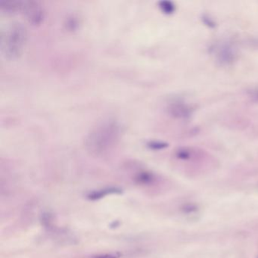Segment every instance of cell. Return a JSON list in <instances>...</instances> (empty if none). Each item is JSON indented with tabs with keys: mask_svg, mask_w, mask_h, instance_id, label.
<instances>
[{
	"mask_svg": "<svg viewBox=\"0 0 258 258\" xmlns=\"http://www.w3.org/2000/svg\"><path fill=\"white\" fill-rule=\"evenodd\" d=\"M148 146H149L150 149H156L157 150V149H164V148L167 147V144L164 143H161V142L154 141L150 142V143L148 144Z\"/></svg>",
	"mask_w": 258,
	"mask_h": 258,
	"instance_id": "9c48e42d",
	"label": "cell"
},
{
	"mask_svg": "<svg viewBox=\"0 0 258 258\" xmlns=\"http://www.w3.org/2000/svg\"><path fill=\"white\" fill-rule=\"evenodd\" d=\"M30 23L39 25L44 19V10L39 3L35 1L22 2V10Z\"/></svg>",
	"mask_w": 258,
	"mask_h": 258,
	"instance_id": "277c9868",
	"label": "cell"
},
{
	"mask_svg": "<svg viewBox=\"0 0 258 258\" xmlns=\"http://www.w3.org/2000/svg\"><path fill=\"white\" fill-rule=\"evenodd\" d=\"M255 43H256V44L258 46V40H256V41L255 42Z\"/></svg>",
	"mask_w": 258,
	"mask_h": 258,
	"instance_id": "4fadbf2b",
	"label": "cell"
},
{
	"mask_svg": "<svg viewBox=\"0 0 258 258\" xmlns=\"http://www.w3.org/2000/svg\"><path fill=\"white\" fill-rule=\"evenodd\" d=\"M202 22H204L205 25L208 27V28H215L216 23L213 19L209 17L208 16H202Z\"/></svg>",
	"mask_w": 258,
	"mask_h": 258,
	"instance_id": "30bf717a",
	"label": "cell"
},
{
	"mask_svg": "<svg viewBox=\"0 0 258 258\" xmlns=\"http://www.w3.org/2000/svg\"><path fill=\"white\" fill-rule=\"evenodd\" d=\"M250 96L253 100L258 102V87L252 90L251 93H250Z\"/></svg>",
	"mask_w": 258,
	"mask_h": 258,
	"instance_id": "7c38bea8",
	"label": "cell"
},
{
	"mask_svg": "<svg viewBox=\"0 0 258 258\" xmlns=\"http://www.w3.org/2000/svg\"><path fill=\"white\" fill-rule=\"evenodd\" d=\"M167 110L170 115L179 119L189 118L193 112L192 108L181 100L173 101L170 102Z\"/></svg>",
	"mask_w": 258,
	"mask_h": 258,
	"instance_id": "5b68a950",
	"label": "cell"
},
{
	"mask_svg": "<svg viewBox=\"0 0 258 258\" xmlns=\"http://www.w3.org/2000/svg\"><path fill=\"white\" fill-rule=\"evenodd\" d=\"M121 129L115 120H105L96 124L85 139L87 150L95 155H102L111 150L120 140Z\"/></svg>",
	"mask_w": 258,
	"mask_h": 258,
	"instance_id": "6da1fadb",
	"label": "cell"
},
{
	"mask_svg": "<svg viewBox=\"0 0 258 258\" xmlns=\"http://www.w3.org/2000/svg\"><path fill=\"white\" fill-rule=\"evenodd\" d=\"M28 33L22 23L16 22L1 31V52L6 58L14 60L19 58L26 44Z\"/></svg>",
	"mask_w": 258,
	"mask_h": 258,
	"instance_id": "7a4b0ae2",
	"label": "cell"
},
{
	"mask_svg": "<svg viewBox=\"0 0 258 258\" xmlns=\"http://www.w3.org/2000/svg\"><path fill=\"white\" fill-rule=\"evenodd\" d=\"M67 26L68 29L71 30V31H73V30L76 29L78 26V20H77L76 18L74 17V16H72V17L69 18L67 21Z\"/></svg>",
	"mask_w": 258,
	"mask_h": 258,
	"instance_id": "ba28073f",
	"label": "cell"
},
{
	"mask_svg": "<svg viewBox=\"0 0 258 258\" xmlns=\"http://www.w3.org/2000/svg\"><path fill=\"white\" fill-rule=\"evenodd\" d=\"M211 52L217 62L221 66H230L236 60V48L231 42L224 40L216 43L211 47Z\"/></svg>",
	"mask_w": 258,
	"mask_h": 258,
	"instance_id": "3957f363",
	"label": "cell"
},
{
	"mask_svg": "<svg viewBox=\"0 0 258 258\" xmlns=\"http://www.w3.org/2000/svg\"><path fill=\"white\" fill-rule=\"evenodd\" d=\"M120 192L119 190L116 189V188H110V189L102 190V191H94L89 196L90 199H99L103 196H106V195L110 194V193H116Z\"/></svg>",
	"mask_w": 258,
	"mask_h": 258,
	"instance_id": "52a82bcc",
	"label": "cell"
},
{
	"mask_svg": "<svg viewBox=\"0 0 258 258\" xmlns=\"http://www.w3.org/2000/svg\"><path fill=\"white\" fill-rule=\"evenodd\" d=\"M160 10L166 15H172L176 11V6L170 1H161L158 4Z\"/></svg>",
	"mask_w": 258,
	"mask_h": 258,
	"instance_id": "8992f818",
	"label": "cell"
},
{
	"mask_svg": "<svg viewBox=\"0 0 258 258\" xmlns=\"http://www.w3.org/2000/svg\"><path fill=\"white\" fill-rule=\"evenodd\" d=\"M94 258H120V256L114 253H105V254L99 255Z\"/></svg>",
	"mask_w": 258,
	"mask_h": 258,
	"instance_id": "8fae6325",
	"label": "cell"
}]
</instances>
